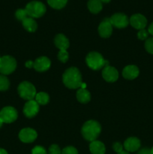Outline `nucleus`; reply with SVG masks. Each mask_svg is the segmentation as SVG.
I'll list each match as a JSON object with an SVG mask.
<instances>
[{
	"instance_id": "obj_6",
	"label": "nucleus",
	"mask_w": 153,
	"mask_h": 154,
	"mask_svg": "<svg viewBox=\"0 0 153 154\" xmlns=\"http://www.w3.org/2000/svg\"><path fill=\"white\" fill-rule=\"evenodd\" d=\"M16 68V61L10 56H4L0 60V73L7 75L13 73Z\"/></svg>"
},
{
	"instance_id": "obj_20",
	"label": "nucleus",
	"mask_w": 153,
	"mask_h": 154,
	"mask_svg": "<svg viewBox=\"0 0 153 154\" xmlns=\"http://www.w3.org/2000/svg\"><path fill=\"white\" fill-rule=\"evenodd\" d=\"M87 7L91 13L98 14L102 10L103 5L100 0H88Z\"/></svg>"
},
{
	"instance_id": "obj_30",
	"label": "nucleus",
	"mask_w": 153,
	"mask_h": 154,
	"mask_svg": "<svg viewBox=\"0 0 153 154\" xmlns=\"http://www.w3.org/2000/svg\"><path fill=\"white\" fill-rule=\"evenodd\" d=\"M62 154H78V151L75 147L68 146L62 150Z\"/></svg>"
},
{
	"instance_id": "obj_19",
	"label": "nucleus",
	"mask_w": 153,
	"mask_h": 154,
	"mask_svg": "<svg viewBox=\"0 0 153 154\" xmlns=\"http://www.w3.org/2000/svg\"><path fill=\"white\" fill-rule=\"evenodd\" d=\"M22 26L24 27L26 31L29 32H34L36 31L38 28V25L36 21L34 20V18H32L30 17L26 18L25 20L22 21Z\"/></svg>"
},
{
	"instance_id": "obj_8",
	"label": "nucleus",
	"mask_w": 153,
	"mask_h": 154,
	"mask_svg": "<svg viewBox=\"0 0 153 154\" xmlns=\"http://www.w3.org/2000/svg\"><path fill=\"white\" fill-rule=\"evenodd\" d=\"M110 21L112 26L116 28L123 29L128 26L129 24V19L124 14L116 13L110 17Z\"/></svg>"
},
{
	"instance_id": "obj_18",
	"label": "nucleus",
	"mask_w": 153,
	"mask_h": 154,
	"mask_svg": "<svg viewBox=\"0 0 153 154\" xmlns=\"http://www.w3.org/2000/svg\"><path fill=\"white\" fill-rule=\"evenodd\" d=\"M89 150L92 154H104L106 152L105 145L99 141H93L89 144Z\"/></svg>"
},
{
	"instance_id": "obj_5",
	"label": "nucleus",
	"mask_w": 153,
	"mask_h": 154,
	"mask_svg": "<svg viewBox=\"0 0 153 154\" xmlns=\"http://www.w3.org/2000/svg\"><path fill=\"white\" fill-rule=\"evenodd\" d=\"M17 91L20 96L27 101L33 100L37 94L34 86L28 81L21 82L17 87Z\"/></svg>"
},
{
	"instance_id": "obj_13",
	"label": "nucleus",
	"mask_w": 153,
	"mask_h": 154,
	"mask_svg": "<svg viewBox=\"0 0 153 154\" xmlns=\"http://www.w3.org/2000/svg\"><path fill=\"white\" fill-rule=\"evenodd\" d=\"M98 32L100 37L109 38L112 35V26L110 21V18H105L101 23L99 24Z\"/></svg>"
},
{
	"instance_id": "obj_9",
	"label": "nucleus",
	"mask_w": 153,
	"mask_h": 154,
	"mask_svg": "<svg viewBox=\"0 0 153 154\" xmlns=\"http://www.w3.org/2000/svg\"><path fill=\"white\" fill-rule=\"evenodd\" d=\"M38 134L34 129L32 128H24L19 133V138L23 143H32L35 141Z\"/></svg>"
},
{
	"instance_id": "obj_32",
	"label": "nucleus",
	"mask_w": 153,
	"mask_h": 154,
	"mask_svg": "<svg viewBox=\"0 0 153 154\" xmlns=\"http://www.w3.org/2000/svg\"><path fill=\"white\" fill-rule=\"evenodd\" d=\"M112 149L114 150V151L118 153L120 152L123 151V145L119 142H115L112 144Z\"/></svg>"
},
{
	"instance_id": "obj_41",
	"label": "nucleus",
	"mask_w": 153,
	"mask_h": 154,
	"mask_svg": "<svg viewBox=\"0 0 153 154\" xmlns=\"http://www.w3.org/2000/svg\"><path fill=\"white\" fill-rule=\"evenodd\" d=\"M0 60H1V57H0Z\"/></svg>"
},
{
	"instance_id": "obj_16",
	"label": "nucleus",
	"mask_w": 153,
	"mask_h": 154,
	"mask_svg": "<svg viewBox=\"0 0 153 154\" xmlns=\"http://www.w3.org/2000/svg\"><path fill=\"white\" fill-rule=\"evenodd\" d=\"M140 71L136 66L134 65H128L124 68L122 71V75L125 79L134 80L137 78L139 75Z\"/></svg>"
},
{
	"instance_id": "obj_1",
	"label": "nucleus",
	"mask_w": 153,
	"mask_h": 154,
	"mask_svg": "<svg viewBox=\"0 0 153 154\" xmlns=\"http://www.w3.org/2000/svg\"><path fill=\"white\" fill-rule=\"evenodd\" d=\"M63 84L69 89H80L82 84V75L79 69L70 67L64 72L62 76Z\"/></svg>"
},
{
	"instance_id": "obj_27",
	"label": "nucleus",
	"mask_w": 153,
	"mask_h": 154,
	"mask_svg": "<svg viewBox=\"0 0 153 154\" xmlns=\"http://www.w3.org/2000/svg\"><path fill=\"white\" fill-rule=\"evenodd\" d=\"M145 48L149 54H153V37L148 38L145 42Z\"/></svg>"
},
{
	"instance_id": "obj_39",
	"label": "nucleus",
	"mask_w": 153,
	"mask_h": 154,
	"mask_svg": "<svg viewBox=\"0 0 153 154\" xmlns=\"http://www.w3.org/2000/svg\"><path fill=\"white\" fill-rule=\"evenodd\" d=\"M3 121H2V120L1 118H0V128L2 127V124H3Z\"/></svg>"
},
{
	"instance_id": "obj_29",
	"label": "nucleus",
	"mask_w": 153,
	"mask_h": 154,
	"mask_svg": "<svg viewBox=\"0 0 153 154\" xmlns=\"http://www.w3.org/2000/svg\"><path fill=\"white\" fill-rule=\"evenodd\" d=\"M49 154H62V150L57 144H52L48 150Z\"/></svg>"
},
{
	"instance_id": "obj_14",
	"label": "nucleus",
	"mask_w": 153,
	"mask_h": 154,
	"mask_svg": "<svg viewBox=\"0 0 153 154\" xmlns=\"http://www.w3.org/2000/svg\"><path fill=\"white\" fill-rule=\"evenodd\" d=\"M51 66V62L46 57H40L36 59L34 62V68L37 72H44L47 71Z\"/></svg>"
},
{
	"instance_id": "obj_36",
	"label": "nucleus",
	"mask_w": 153,
	"mask_h": 154,
	"mask_svg": "<svg viewBox=\"0 0 153 154\" xmlns=\"http://www.w3.org/2000/svg\"><path fill=\"white\" fill-rule=\"evenodd\" d=\"M0 154H8V152L6 151L4 149L0 148Z\"/></svg>"
},
{
	"instance_id": "obj_22",
	"label": "nucleus",
	"mask_w": 153,
	"mask_h": 154,
	"mask_svg": "<svg viewBox=\"0 0 153 154\" xmlns=\"http://www.w3.org/2000/svg\"><path fill=\"white\" fill-rule=\"evenodd\" d=\"M35 101L39 105H45L49 102L50 96L49 95L44 92H40L36 94L35 96Z\"/></svg>"
},
{
	"instance_id": "obj_24",
	"label": "nucleus",
	"mask_w": 153,
	"mask_h": 154,
	"mask_svg": "<svg viewBox=\"0 0 153 154\" xmlns=\"http://www.w3.org/2000/svg\"><path fill=\"white\" fill-rule=\"evenodd\" d=\"M10 87L8 78L4 75H0V91H5Z\"/></svg>"
},
{
	"instance_id": "obj_11",
	"label": "nucleus",
	"mask_w": 153,
	"mask_h": 154,
	"mask_svg": "<svg viewBox=\"0 0 153 154\" xmlns=\"http://www.w3.org/2000/svg\"><path fill=\"white\" fill-rule=\"evenodd\" d=\"M102 77L106 82H115L118 78V72L116 68L110 66H106L102 71Z\"/></svg>"
},
{
	"instance_id": "obj_17",
	"label": "nucleus",
	"mask_w": 153,
	"mask_h": 154,
	"mask_svg": "<svg viewBox=\"0 0 153 154\" xmlns=\"http://www.w3.org/2000/svg\"><path fill=\"white\" fill-rule=\"evenodd\" d=\"M54 43H55L56 47L58 49H59V51H61V50L67 51L68 48H69V45H70L69 40L63 34L56 35L55 38H54Z\"/></svg>"
},
{
	"instance_id": "obj_26",
	"label": "nucleus",
	"mask_w": 153,
	"mask_h": 154,
	"mask_svg": "<svg viewBox=\"0 0 153 154\" xmlns=\"http://www.w3.org/2000/svg\"><path fill=\"white\" fill-rule=\"evenodd\" d=\"M69 58V54L65 50H61L58 53V59L60 62L64 63L68 61Z\"/></svg>"
},
{
	"instance_id": "obj_34",
	"label": "nucleus",
	"mask_w": 153,
	"mask_h": 154,
	"mask_svg": "<svg viewBox=\"0 0 153 154\" xmlns=\"http://www.w3.org/2000/svg\"><path fill=\"white\" fill-rule=\"evenodd\" d=\"M25 66H26V67L28 68V69L33 68V66H34V62L32 61V60H28V61L26 62Z\"/></svg>"
},
{
	"instance_id": "obj_12",
	"label": "nucleus",
	"mask_w": 153,
	"mask_h": 154,
	"mask_svg": "<svg viewBox=\"0 0 153 154\" xmlns=\"http://www.w3.org/2000/svg\"><path fill=\"white\" fill-rule=\"evenodd\" d=\"M129 23L136 29H143L147 25V20L142 14H135L130 17Z\"/></svg>"
},
{
	"instance_id": "obj_35",
	"label": "nucleus",
	"mask_w": 153,
	"mask_h": 154,
	"mask_svg": "<svg viewBox=\"0 0 153 154\" xmlns=\"http://www.w3.org/2000/svg\"><path fill=\"white\" fill-rule=\"evenodd\" d=\"M148 33H149L150 35H152L153 37V22L152 23L149 25V26H148Z\"/></svg>"
},
{
	"instance_id": "obj_28",
	"label": "nucleus",
	"mask_w": 153,
	"mask_h": 154,
	"mask_svg": "<svg viewBox=\"0 0 153 154\" xmlns=\"http://www.w3.org/2000/svg\"><path fill=\"white\" fill-rule=\"evenodd\" d=\"M148 30L145 29H140L139 30V32H138L137 33V38L140 39V40H146L147 38H148Z\"/></svg>"
},
{
	"instance_id": "obj_10",
	"label": "nucleus",
	"mask_w": 153,
	"mask_h": 154,
	"mask_svg": "<svg viewBox=\"0 0 153 154\" xmlns=\"http://www.w3.org/2000/svg\"><path fill=\"white\" fill-rule=\"evenodd\" d=\"M39 112V105L35 100H29L26 102L23 108V114L28 118H32Z\"/></svg>"
},
{
	"instance_id": "obj_25",
	"label": "nucleus",
	"mask_w": 153,
	"mask_h": 154,
	"mask_svg": "<svg viewBox=\"0 0 153 154\" xmlns=\"http://www.w3.org/2000/svg\"><path fill=\"white\" fill-rule=\"evenodd\" d=\"M15 17H16V18L18 20L22 21L23 20H25L26 18L28 17V16L26 9L20 8L18 9V10H16V12H15Z\"/></svg>"
},
{
	"instance_id": "obj_37",
	"label": "nucleus",
	"mask_w": 153,
	"mask_h": 154,
	"mask_svg": "<svg viewBox=\"0 0 153 154\" xmlns=\"http://www.w3.org/2000/svg\"><path fill=\"white\" fill-rule=\"evenodd\" d=\"M117 154H130V153H129V152L126 151V150H123V151L120 152V153H118Z\"/></svg>"
},
{
	"instance_id": "obj_7",
	"label": "nucleus",
	"mask_w": 153,
	"mask_h": 154,
	"mask_svg": "<svg viewBox=\"0 0 153 154\" xmlns=\"http://www.w3.org/2000/svg\"><path fill=\"white\" fill-rule=\"evenodd\" d=\"M17 117L18 113L14 107H4L0 111V118L4 123H13L17 119Z\"/></svg>"
},
{
	"instance_id": "obj_40",
	"label": "nucleus",
	"mask_w": 153,
	"mask_h": 154,
	"mask_svg": "<svg viewBox=\"0 0 153 154\" xmlns=\"http://www.w3.org/2000/svg\"><path fill=\"white\" fill-rule=\"evenodd\" d=\"M151 152H152V154H153V147H152V148L151 149Z\"/></svg>"
},
{
	"instance_id": "obj_15",
	"label": "nucleus",
	"mask_w": 153,
	"mask_h": 154,
	"mask_svg": "<svg viewBox=\"0 0 153 154\" xmlns=\"http://www.w3.org/2000/svg\"><path fill=\"white\" fill-rule=\"evenodd\" d=\"M124 147L126 151L135 152L140 147V141L136 137H130L124 141Z\"/></svg>"
},
{
	"instance_id": "obj_33",
	"label": "nucleus",
	"mask_w": 153,
	"mask_h": 154,
	"mask_svg": "<svg viewBox=\"0 0 153 154\" xmlns=\"http://www.w3.org/2000/svg\"><path fill=\"white\" fill-rule=\"evenodd\" d=\"M137 154H152L151 149L146 148H146H142L138 152Z\"/></svg>"
},
{
	"instance_id": "obj_31",
	"label": "nucleus",
	"mask_w": 153,
	"mask_h": 154,
	"mask_svg": "<svg viewBox=\"0 0 153 154\" xmlns=\"http://www.w3.org/2000/svg\"><path fill=\"white\" fill-rule=\"evenodd\" d=\"M32 154H47L44 147L41 146H35L32 150Z\"/></svg>"
},
{
	"instance_id": "obj_21",
	"label": "nucleus",
	"mask_w": 153,
	"mask_h": 154,
	"mask_svg": "<svg viewBox=\"0 0 153 154\" xmlns=\"http://www.w3.org/2000/svg\"><path fill=\"white\" fill-rule=\"evenodd\" d=\"M76 99L80 103H88L91 99V95L86 89L80 88L76 92Z\"/></svg>"
},
{
	"instance_id": "obj_23",
	"label": "nucleus",
	"mask_w": 153,
	"mask_h": 154,
	"mask_svg": "<svg viewBox=\"0 0 153 154\" xmlns=\"http://www.w3.org/2000/svg\"><path fill=\"white\" fill-rule=\"evenodd\" d=\"M68 2V0H47V3L51 8L54 9H59L63 8L66 5Z\"/></svg>"
},
{
	"instance_id": "obj_4",
	"label": "nucleus",
	"mask_w": 153,
	"mask_h": 154,
	"mask_svg": "<svg viewBox=\"0 0 153 154\" xmlns=\"http://www.w3.org/2000/svg\"><path fill=\"white\" fill-rule=\"evenodd\" d=\"M28 16L32 18H39L46 13V6L39 1H32L26 5L25 8Z\"/></svg>"
},
{
	"instance_id": "obj_3",
	"label": "nucleus",
	"mask_w": 153,
	"mask_h": 154,
	"mask_svg": "<svg viewBox=\"0 0 153 154\" xmlns=\"http://www.w3.org/2000/svg\"><path fill=\"white\" fill-rule=\"evenodd\" d=\"M86 62L88 67L92 70H100L108 66V61L105 60L100 54L98 52H90L86 58Z\"/></svg>"
},
{
	"instance_id": "obj_38",
	"label": "nucleus",
	"mask_w": 153,
	"mask_h": 154,
	"mask_svg": "<svg viewBox=\"0 0 153 154\" xmlns=\"http://www.w3.org/2000/svg\"><path fill=\"white\" fill-rule=\"evenodd\" d=\"M111 0H100L102 3H109Z\"/></svg>"
},
{
	"instance_id": "obj_2",
	"label": "nucleus",
	"mask_w": 153,
	"mask_h": 154,
	"mask_svg": "<svg viewBox=\"0 0 153 154\" xmlns=\"http://www.w3.org/2000/svg\"><path fill=\"white\" fill-rule=\"evenodd\" d=\"M101 132L100 124L96 120H88L86 122L81 129V133L86 141H93L97 139Z\"/></svg>"
}]
</instances>
